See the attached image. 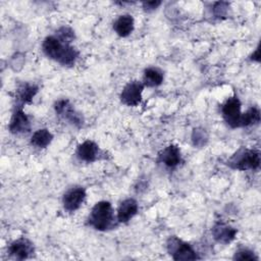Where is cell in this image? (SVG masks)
Returning a JSON list of instances; mask_svg holds the SVG:
<instances>
[{
    "label": "cell",
    "mask_w": 261,
    "mask_h": 261,
    "mask_svg": "<svg viewBox=\"0 0 261 261\" xmlns=\"http://www.w3.org/2000/svg\"><path fill=\"white\" fill-rule=\"evenodd\" d=\"M42 49L46 56L66 66L73 65L79 56V52L72 46L62 43L56 36L45 38Z\"/></svg>",
    "instance_id": "cell-1"
},
{
    "label": "cell",
    "mask_w": 261,
    "mask_h": 261,
    "mask_svg": "<svg viewBox=\"0 0 261 261\" xmlns=\"http://www.w3.org/2000/svg\"><path fill=\"white\" fill-rule=\"evenodd\" d=\"M88 222L97 230L104 231L110 228L114 222L113 208L110 202L100 201L96 203L91 210Z\"/></svg>",
    "instance_id": "cell-2"
},
{
    "label": "cell",
    "mask_w": 261,
    "mask_h": 261,
    "mask_svg": "<svg viewBox=\"0 0 261 261\" xmlns=\"http://www.w3.org/2000/svg\"><path fill=\"white\" fill-rule=\"evenodd\" d=\"M229 165L240 170L257 169L260 165V154L255 150L241 149L230 158Z\"/></svg>",
    "instance_id": "cell-3"
},
{
    "label": "cell",
    "mask_w": 261,
    "mask_h": 261,
    "mask_svg": "<svg viewBox=\"0 0 261 261\" xmlns=\"http://www.w3.org/2000/svg\"><path fill=\"white\" fill-rule=\"evenodd\" d=\"M167 249L174 260H196L199 259L194 249L176 237H170L167 241Z\"/></svg>",
    "instance_id": "cell-4"
},
{
    "label": "cell",
    "mask_w": 261,
    "mask_h": 261,
    "mask_svg": "<svg viewBox=\"0 0 261 261\" xmlns=\"http://www.w3.org/2000/svg\"><path fill=\"white\" fill-rule=\"evenodd\" d=\"M54 108H55L56 114L63 120H66L67 122L77 127L83 125L84 118L82 114L73 108V106L69 103L68 100H65V99L58 100L55 103Z\"/></svg>",
    "instance_id": "cell-5"
},
{
    "label": "cell",
    "mask_w": 261,
    "mask_h": 261,
    "mask_svg": "<svg viewBox=\"0 0 261 261\" xmlns=\"http://www.w3.org/2000/svg\"><path fill=\"white\" fill-rule=\"evenodd\" d=\"M223 118L231 127L240 126V119L242 116L241 102L238 97H231L225 101L221 108Z\"/></svg>",
    "instance_id": "cell-6"
},
{
    "label": "cell",
    "mask_w": 261,
    "mask_h": 261,
    "mask_svg": "<svg viewBox=\"0 0 261 261\" xmlns=\"http://www.w3.org/2000/svg\"><path fill=\"white\" fill-rule=\"evenodd\" d=\"M144 84L138 81L129 82L121 91L120 100L127 106H137L142 100Z\"/></svg>",
    "instance_id": "cell-7"
},
{
    "label": "cell",
    "mask_w": 261,
    "mask_h": 261,
    "mask_svg": "<svg viewBox=\"0 0 261 261\" xmlns=\"http://www.w3.org/2000/svg\"><path fill=\"white\" fill-rule=\"evenodd\" d=\"M86 199V191L81 187H75L68 190L62 199L65 210L72 212L77 210Z\"/></svg>",
    "instance_id": "cell-8"
},
{
    "label": "cell",
    "mask_w": 261,
    "mask_h": 261,
    "mask_svg": "<svg viewBox=\"0 0 261 261\" xmlns=\"http://www.w3.org/2000/svg\"><path fill=\"white\" fill-rule=\"evenodd\" d=\"M9 130L14 135H19L28 133L31 127L30 119L28 115L23 112L21 107H18L12 114V117L9 122Z\"/></svg>",
    "instance_id": "cell-9"
},
{
    "label": "cell",
    "mask_w": 261,
    "mask_h": 261,
    "mask_svg": "<svg viewBox=\"0 0 261 261\" xmlns=\"http://www.w3.org/2000/svg\"><path fill=\"white\" fill-rule=\"evenodd\" d=\"M8 253L14 258L22 260L29 258L34 253V247L28 239L20 238L9 245Z\"/></svg>",
    "instance_id": "cell-10"
},
{
    "label": "cell",
    "mask_w": 261,
    "mask_h": 261,
    "mask_svg": "<svg viewBox=\"0 0 261 261\" xmlns=\"http://www.w3.org/2000/svg\"><path fill=\"white\" fill-rule=\"evenodd\" d=\"M99 147L93 141H85L77 146L76 155L77 157L86 162H94L99 156Z\"/></svg>",
    "instance_id": "cell-11"
},
{
    "label": "cell",
    "mask_w": 261,
    "mask_h": 261,
    "mask_svg": "<svg viewBox=\"0 0 261 261\" xmlns=\"http://www.w3.org/2000/svg\"><path fill=\"white\" fill-rule=\"evenodd\" d=\"M159 161L167 167L174 168L181 161L180 150L174 145H169L159 154Z\"/></svg>",
    "instance_id": "cell-12"
},
{
    "label": "cell",
    "mask_w": 261,
    "mask_h": 261,
    "mask_svg": "<svg viewBox=\"0 0 261 261\" xmlns=\"http://www.w3.org/2000/svg\"><path fill=\"white\" fill-rule=\"evenodd\" d=\"M212 234L217 242L222 244H228L234 239L237 234V229L225 223L218 222L213 226Z\"/></svg>",
    "instance_id": "cell-13"
},
{
    "label": "cell",
    "mask_w": 261,
    "mask_h": 261,
    "mask_svg": "<svg viewBox=\"0 0 261 261\" xmlns=\"http://www.w3.org/2000/svg\"><path fill=\"white\" fill-rule=\"evenodd\" d=\"M138 212V203L134 199L124 200L117 210V220L125 223L129 221Z\"/></svg>",
    "instance_id": "cell-14"
},
{
    "label": "cell",
    "mask_w": 261,
    "mask_h": 261,
    "mask_svg": "<svg viewBox=\"0 0 261 261\" xmlns=\"http://www.w3.org/2000/svg\"><path fill=\"white\" fill-rule=\"evenodd\" d=\"M38 93V87L31 84H22L16 90V102L19 104V107H22L23 104H30L33 98Z\"/></svg>",
    "instance_id": "cell-15"
},
{
    "label": "cell",
    "mask_w": 261,
    "mask_h": 261,
    "mask_svg": "<svg viewBox=\"0 0 261 261\" xmlns=\"http://www.w3.org/2000/svg\"><path fill=\"white\" fill-rule=\"evenodd\" d=\"M115 33L120 37H127L134 31V18L129 14L120 15L113 24Z\"/></svg>",
    "instance_id": "cell-16"
},
{
    "label": "cell",
    "mask_w": 261,
    "mask_h": 261,
    "mask_svg": "<svg viewBox=\"0 0 261 261\" xmlns=\"http://www.w3.org/2000/svg\"><path fill=\"white\" fill-rule=\"evenodd\" d=\"M52 139L53 135L50 130L47 128H41L33 134L31 138V144L37 148H45L52 142Z\"/></svg>",
    "instance_id": "cell-17"
},
{
    "label": "cell",
    "mask_w": 261,
    "mask_h": 261,
    "mask_svg": "<svg viewBox=\"0 0 261 261\" xmlns=\"http://www.w3.org/2000/svg\"><path fill=\"white\" fill-rule=\"evenodd\" d=\"M163 82V72L157 67H149L144 71V86L157 87Z\"/></svg>",
    "instance_id": "cell-18"
},
{
    "label": "cell",
    "mask_w": 261,
    "mask_h": 261,
    "mask_svg": "<svg viewBox=\"0 0 261 261\" xmlns=\"http://www.w3.org/2000/svg\"><path fill=\"white\" fill-rule=\"evenodd\" d=\"M260 121V111L258 108L252 107L245 113H242L240 119V126H248Z\"/></svg>",
    "instance_id": "cell-19"
},
{
    "label": "cell",
    "mask_w": 261,
    "mask_h": 261,
    "mask_svg": "<svg viewBox=\"0 0 261 261\" xmlns=\"http://www.w3.org/2000/svg\"><path fill=\"white\" fill-rule=\"evenodd\" d=\"M56 37L65 44H69L74 39V33L70 28L62 27L57 31Z\"/></svg>",
    "instance_id": "cell-20"
},
{
    "label": "cell",
    "mask_w": 261,
    "mask_h": 261,
    "mask_svg": "<svg viewBox=\"0 0 261 261\" xmlns=\"http://www.w3.org/2000/svg\"><path fill=\"white\" fill-rule=\"evenodd\" d=\"M233 259L236 260H257L258 258L255 256L254 252L248 250V249H241L236 252Z\"/></svg>",
    "instance_id": "cell-21"
},
{
    "label": "cell",
    "mask_w": 261,
    "mask_h": 261,
    "mask_svg": "<svg viewBox=\"0 0 261 261\" xmlns=\"http://www.w3.org/2000/svg\"><path fill=\"white\" fill-rule=\"evenodd\" d=\"M226 5L227 4L225 2H218V3H216L215 6H214V9H213L215 15L218 16V17L224 15L225 14V10H226Z\"/></svg>",
    "instance_id": "cell-22"
},
{
    "label": "cell",
    "mask_w": 261,
    "mask_h": 261,
    "mask_svg": "<svg viewBox=\"0 0 261 261\" xmlns=\"http://www.w3.org/2000/svg\"><path fill=\"white\" fill-rule=\"evenodd\" d=\"M160 4H161L160 1H147V2H143V7L146 10L150 11V10L156 9Z\"/></svg>",
    "instance_id": "cell-23"
},
{
    "label": "cell",
    "mask_w": 261,
    "mask_h": 261,
    "mask_svg": "<svg viewBox=\"0 0 261 261\" xmlns=\"http://www.w3.org/2000/svg\"><path fill=\"white\" fill-rule=\"evenodd\" d=\"M260 54H259V47L255 50V52L252 54V56H251V58L253 59V60H255V61H259L260 60Z\"/></svg>",
    "instance_id": "cell-24"
}]
</instances>
